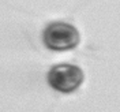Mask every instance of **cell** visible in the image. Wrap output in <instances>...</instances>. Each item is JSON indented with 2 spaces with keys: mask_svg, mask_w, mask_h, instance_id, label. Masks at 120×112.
Masks as SVG:
<instances>
[{
  "mask_svg": "<svg viewBox=\"0 0 120 112\" xmlns=\"http://www.w3.org/2000/svg\"><path fill=\"white\" fill-rule=\"evenodd\" d=\"M83 82V71L74 64H56L48 73V83L51 88L61 93H71Z\"/></svg>",
  "mask_w": 120,
  "mask_h": 112,
  "instance_id": "cell-2",
  "label": "cell"
},
{
  "mask_svg": "<svg viewBox=\"0 0 120 112\" xmlns=\"http://www.w3.org/2000/svg\"><path fill=\"white\" fill-rule=\"evenodd\" d=\"M42 41L52 51L74 49L79 44V33L72 25L66 22H53L45 27Z\"/></svg>",
  "mask_w": 120,
  "mask_h": 112,
  "instance_id": "cell-1",
  "label": "cell"
}]
</instances>
